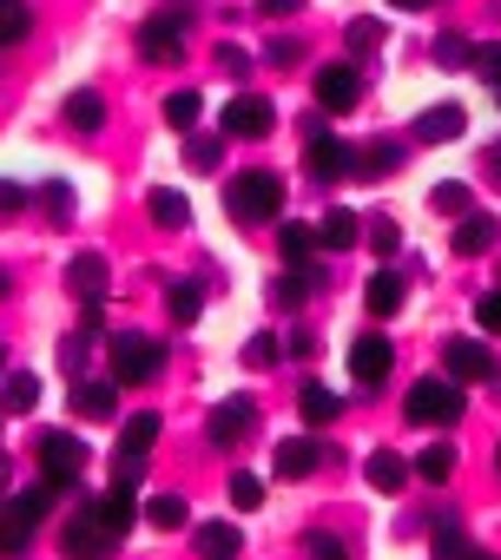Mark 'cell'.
<instances>
[{
  "label": "cell",
  "instance_id": "obj_6",
  "mask_svg": "<svg viewBox=\"0 0 501 560\" xmlns=\"http://www.w3.org/2000/svg\"><path fill=\"white\" fill-rule=\"evenodd\" d=\"M80 468H86V442L67 435V429H47L40 435V475L67 488V481H80Z\"/></svg>",
  "mask_w": 501,
  "mask_h": 560
},
{
  "label": "cell",
  "instance_id": "obj_42",
  "mask_svg": "<svg viewBox=\"0 0 501 560\" xmlns=\"http://www.w3.org/2000/svg\"><path fill=\"white\" fill-rule=\"evenodd\" d=\"M435 560H468V540H462V527H455V521H442V527H435Z\"/></svg>",
  "mask_w": 501,
  "mask_h": 560
},
{
  "label": "cell",
  "instance_id": "obj_8",
  "mask_svg": "<svg viewBox=\"0 0 501 560\" xmlns=\"http://www.w3.org/2000/svg\"><path fill=\"white\" fill-rule=\"evenodd\" d=\"M250 429H258V409H250V396H224V402L205 416V435H211L218 448H237Z\"/></svg>",
  "mask_w": 501,
  "mask_h": 560
},
{
  "label": "cell",
  "instance_id": "obj_10",
  "mask_svg": "<svg viewBox=\"0 0 501 560\" xmlns=\"http://www.w3.org/2000/svg\"><path fill=\"white\" fill-rule=\"evenodd\" d=\"M93 508H100V521H106V527H113L119 540H126V527H132V521L145 514V508H139V481H126V475H113V488H106V494H100Z\"/></svg>",
  "mask_w": 501,
  "mask_h": 560
},
{
  "label": "cell",
  "instance_id": "obj_50",
  "mask_svg": "<svg viewBox=\"0 0 501 560\" xmlns=\"http://www.w3.org/2000/svg\"><path fill=\"white\" fill-rule=\"evenodd\" d=\"M370 244H376V257H389V250L403 244V231H396L389 218H376V224H370Z\"/></svg>",
  "mask_w": 501,
  "mask_h": 560
},
{
  "label": "cell",
  "instance_id": "obj_33",
  "mask_svg": "<svg viewBox=\"0 0 501 560\" xmlns=\"http://www.w3.org/2000/svg\"><path fill=\"white\" fill-rule=\"evenodd\" d=\"M27 534H34V521H27L14 501H0V553H21V547H27Z\"/></svg>",
  "mask_w": 501,
  "mask_h": 560
},
{
  "label": "cell",
  "instance_id": "obj_7",
  "mask_svg": "<svg viewBox=\"0 0 501 560\" xmlns=\"http://www.w3.org/2000/svg\"><path fill=\"white\" fill-rule=\"evenodd\" d=\"M271 126H278V106L265 93H237L224 106V139H265Z\"/></svg>",
  "mask_w": 501,
  "mask_h": 560
},
{
  "label": "cell",
  "instance_id": "obj_12",
  "mask_svg": "<svg viewBox=\"0 0 501 560\" xmlns=\"http://www.w3.org/2000/svg\"><path fill=\"white\" fill-rule=\"evenodd\" d=\"M304 165H311V178H317V185H330V178H343V172H357V152H350L343 139H330V132H317V139H311V152H304Z\"/></svg>",
  "mask_w": 501,
  "mask_h": 560
},
{
  "label": "cell",
  "instance_id": "obj_53",
  "mask_svg": "<svg viewBox=\"0 0 501 560\" xmlns=\"http://www.w3.org/2000/svg\"><path fill=\"white\" fill-rule=\"evenodd\" d=\"M298 8H304V0H258L265 21H284V14H298Z\"/></svg>",
  "mask_w": 501,
  "mask_h": 560
},
{
  "label": "cell",
  "instance_id": "obj_14",
  "mask_svg": "<svg viewBox=\"0 0 501 560\" xmlns=\"http://www.w3.org/2000/svg\"><path fill=\"white\" fill-rule=\"evenodd\" d=\"M67 291H73L80 304H100V298H106V257H100V250H80V257L67 264Z\"/></svg>",
  "mask_w": 501,
  "mask_h": 560
},
{
  "label": "cell",
  "instance_id": "obj_45",
  "mask_svg": "<svg viewBox=\"0 0 501 560\" xmlns=\"http://www.w3.org/2000/svg\"><path fill=\"white\" fill-rule=\"evenodd\" d=\"M475 324H481V337H501V291L475 298Z\"/></svg>",
  "mask_w": 501,
  "mask_h": 560
},
{
  "label": "cell",
  "instance_id": "obj_49",
  "mask_svg": "<svg viewBox=\"0 0 501 560\" xmlns=\"http://www.w3.org/2000/svg\"><path fill=\"white\" fill-rule=\"evenodd\" d=\"M475 73L501 86V40H488V47H475Z\"/></svg>",
  "mask_w": 501,
  "mask_h": 560
},
{
  "label": "cell",
  "instance_id": "obj_30",
  "mask_svg": "<svg viewBox=\"0 0 501 560\" xmlns=\"http://www.w3.org/2000/svg\"><path fill=\"white\" fill-rule=\"evenodd\" d=\"M34 34V8L27 0H0V47H21Z\"/></svg>",
  "mask_w": 501,
  "mask_h": 560
},
{
  "label": "cell",
  "instance_id": "obj_41",
  "mask_svg": "<svg viewBox=\"0 0 501 560\" xmlns=\"http://www.w3.org/2000/svg\"><path fill=\"white\" fill-rule=\"evenodd\" d=\"M435 67H475V47H468L462 34H442V40H435Z\"/></svg>",
  "mask_w": 501,
  "mask_h": 560
},
{
  "label": "cell",
  "instance_id": "obj_11",
  "mask_svg": "<svg viewBox=\"0 0 501 560\" xmlns=\"http://www.w3.org/2000/svg\"><path fill=\"white\" fill-rule=\"evenodd\" d=\"M139 54H145L152 67H172V60L185 54V34H178V21H172V14H152V21L139 27Z\"/></svg>",
  "mask_w": 501,
  "mask_h": 560
},
{
  "label": "cell",
  "instance_id": "obj_3",
  "mask_svg": "<svg viewBox=\"0 0 501 560\" xmlns=\"http://www.w3.org/2000/svg\"><path fill=\"white\" fill-rule=\"evenodd\" d=\"M106 363H113V383H152L165 370V343H152V337H113Z\"/></svg>",
  "mask_w": 501,
  "mask_h": 560
},
{
  "label": "cell",
  "instance_id": "obj_27",
  "mask_svg": "<svg viewBox=\"0 0 501 560\" xmlns=\"http://www.w3.org/2000/svg\"><path fill=\"white\" fill-rule=\"evenodd\" d=\"M73 409H80L86 422H106V416L119 409V383H80V389H73Z\"/></svg>",
  "mask_w": 501,
  "mask_h": 560
},
{
  "label": "cell",
  "instance_id": "obj_35",
  "mask_svg": "<svg viewBox=\"0 0 501 560\" xmlns=\"http://www.w3.org/2000/svg\"><path fill=\"white\" fill-rule=\"evenodd\" d=\"M416 475H422V481H448V475H455V448H448V442H429V448L416 455Z\"/></svg>",
  "mask_w": 501,
  "mask_h": 560
},
{
  "label": "cell",
  "instance_id": "obj_55",
  "mask_svg": "<svg viewBox=\"0 0 501 560\" xmlns=\"http://www.w3.org/2000/svg\"><path fill=\"white\" fill-rule=\"evenodd\" d=\"M8 291H14V277H8V270H0V298H8Z\"/></svg>",
  "mask_w": 501,
  "mask_h": 560
},
{
  "label": "cell",
  "instance_id": "obj_46",
  "mask_svg": "<svg viewBox=\"0 0 501 560\" xmlns=\"http://www.w3.org/2000/svg\"><path fill=\"white\" fill-rule=\"evenodd\" d=\"M27 211V185L21 178H0V218H21Z\"/></svg>",
  "mask_w": 501,
  "mask_h": 560
},
{
  "label": "cell",
  "instance_id": "obj_9",
  "mask_svg": "<svg viewBox=\"0 0 501 560\" xmlns=\"http://www.w3.org/2000/svg\"><path fill=\"white\" fill-rule=\"evenodd\" d=\"M311 93H317V106H324V113H350V106L363 100V73L337 60V67H324V73H317V86H311Z\"/></svg>",
  "mask_w": 501,
  "mask_h": 560
},
{
  "label": "cell",
  "instance_id": "obj_37",
  "mask_svg": "<svg viewBox=\"0 0 501 560\" xmlns=\"http://www.w3.org/2000/svg\"><path fill=\"white\" fill-rule=\"evenodd\" d=\"M403 165V145H370V152H357V172L363 178H383V172H396Z\"/></svg>",
  "mask_w": 501,
  "mask_h": 560
},
{
  "label": "cell",
  "instance_id": "obj_44",
  "mask_svg": "<svg viewBox=\"0 0 501 560\" xmlns=\"http://www.w3.org/2000/svg\"><path fill=\"white\" fill-rule=\"evenodd\" d=\"M343 40H350V54H370V47L383 40V21H370V14H363V21H350V34H343Z\"/></svg>",
  "mask_w": 501,
  "mask_h": 560
},
{
  "label": "cell",
  "instance_id": "obj_58",
  "mask_svg": "<svg viewBox=\"0 0 501 560\" xmlns=\"http://www.w3.org/2000/svg\"><path fill=\"white\" fill-rule=\"evenodd\" d=\"M0 481H8V455H0Z\"/></svg>",
  "mask_w": 501,
  "mask_h": 560
},
{
  "label": "cell",
  "instance_id": "obj_40",
  "mask_svg": "<svg viewBox=\"0 0 501 560\" xmlns=\"http://www.w3.org/2000/svg\"><path fill=\"white\" fill-rule=\"evenodd\" d=\"M40 205L54 211V224H67V218H73V185H67V178H47V185H40Z\"/></svg>",
  "mask_w": 501,
  "mask_h": 560
},
{
  "label": "cell",
  "instance_id": "obj_34",
  "mask_svg": "<svg viewBox=\"0 0 501 560\" xmlns=\"http://www.w3.org/2000/svg\"><path fill=\"white\" fill-rule=\"evenodd\" d=\"M165 311H172V324H198L205 291H198V284H172V291H165Z\"/></svg>",
  "mask_w": 501,
  "mask_h": 560
},
{
  "label": "cell",
  "instance_id": "obj_17",
  "mask_svg": "<svg viewBox=\"0 0 501 560\" xmlns=\"http://www.w3.org/2000/svg\"><path fill=\"white\" fill-rule=\"evenodd\" d=\"M191 547H198V560H237V553H244V534H237L231 521H205V527L191 534Z\"/></svg>",
  "mask_w": 501,
  "mask_h": 560
},
{
  "label": "cell",
  "instance_id": "obj_23",
  "mask_svg": "<svg viewBox=\"0 0 501 560\" xmlns=\"http://www.w3.org/2000/svg\"><path fill=\"white\" fill-rule=\"evenodd\" d=\"M494 237H501V224H494L488 211H468V218L455 224V250H462V257H481Z\"/></svg>",
  "mask_w": 501,
  "mask_h": 560
},
{
  "label": "cell",
  "instance_id": "obj_28",
  "mask_svg": "<svg viewBox=\"0 0 501 560\" xmlns=\"http://www.w3.org/2000/svg\"><path fill=\"white\" fill-rule=\"evenodd\" d=\"M145 521H152L159 534H178V527L191 521V508H185V494H172V488H165V494H152V501H145Z\"/></svg>",
  "mask_w": 501,
  "mask_h": 560
},
{
  "label": "cell",
  "instance_id": "obj_31",
  "mask_svg": "<svg viewBox=\"0 0 501 560\" xmlns=\"http://www.w3.org/2000/svg\"><path fill=\"white\" fill-rule=\"evenodd\" d=\"M218 159H224V132H191L185 139V165L191 172H218Z\"/></svg>",
  "mask_w": 501,
  "mask_h": 560
},
{
  "label": "cell",
  "instance_id": "obj_39",
  "mask_svg": "<svg viewBox=\"0 0 501 560\" xmlns=\"http://www.w3.org/2000/svg\"><path fill=\"white\" fill-rule=\"evenodd\" d=\"M34 402H40V376H27V370H14V376H8V409H14V416H27Z\"/></svg>",
  "mask_w": 501,
  "mask_h": 560
},
{
  "label": "cell",
  "instance_id": "obj_25",
  "mask_svg": "<svg viewBox=\"0 0 501 560\" xmlns=\"http://www.w3.org/2000/svg\"><path fill=\"white\" fill-rule=\"evenodd\" d=\"M363 304H370V317H396L403 311V277L396 270H376L370 284H363Z\"/></svg>",
  "mask_w": 501,
  "mask_h": 560
},
{
  "label": "cell",
  "instance_id": "obj_16",
  "mask_svg": "<svg viewBox=\"0 0 501 560\" xmlns=\"http://www.w3.org/2000/svg\"><path fill=\"white\" fill-rule=\"evenodd\" d=\"M317 462H324V448H317L311 435H284V442H278V481H304Z\"/></svg>",
  "mask_w": 501,
  "mask_h": 560
},
{
  "label": "cell",
  "instance_id": "obj_19",
  "mask_svg": "<svg viewBox=\"0 0 501 560\" xmlns=\"http://www.w3.org/2000/svg\"><path fill=\"white\" fill-rule=\"evenodd\" d=\"M317 291V270L311 264H298V270H284L278 284H271V311H304V298Z\"/></svg>",
  "mask_w": 501,
  "mask_h": 560
},
{
  "label": "cell",
  "instance_id": "obj_47",
  "mask_svg": "<svg viewBox=\"0 0 501 560\" xmlns=\"http://www.w3.org/2000/svg\"><path fill=\"white\" fill-rule=\"evenodd\" d=\"M244 363H250V370H271V363H278V337H250V343H244Z\"/></svg>",
  "mask_w": 501,
  "mask_h": 560
},
{
  "label": "cell",
  "instance_id": "obj_52",
  "mask_svg": "<svg viewBox=\"0 0 501 560\" xmlns=\"http://www.w3.org/2000/svg\"><path fill=\"white\" fill-rule=\"evenodd\" d=\"M265 60H271V67H298V40H271Z\"/></svg>",
  "mask_w": 501,
  "mask_h": 560
},
{
  "label": "cell",
  "instance_id": "obj_29",
  "mask_svg": "<svg viewBox=\"0 0 501 560\" xmlns=\"http://www.w3.org/2000/svg\"><path fill=\"white\" fill-rule=\"evenodd\" d=\"M317 244H324V237H317L311 224H298V218H284V224H278V250H284L291 264H311V250H317Z\"/></svg>",
  "mask_w": 501,
  "mask_h": 560
},
{
  "label": "cell",
  "instance_id": "obj_60",
  "mask_svg": "<svg viewBox=\"0 0 501 560\" xmlns=\"http://www.w3.org/2000/svg\"><path fill=\"white\" fill-rule=\"evenodd\" d=\"M494 468H501V448H494Z\"/></svg>",
  "mask_w": 501,
  "mask_h": 560
},
{
  "label": "cell",
  "instance_id": "obj_5",
  "mask_svg": "<svg viewBox=\"0 0 501 560\" xmlns=\"http://www.w3.org/2000/svg\"><path fill=\"white\" fill-rule=\"evenodd\" d=\"M113 547H119V534L100 521V508H93V501H80V508H73V521H67V553H73V560H106Z\"/></svg>",
  "mask_w": 501,
  "mask_h": 560
},
{
  "label": "cell",
  "instance_id": "obj_59",
  "mask_svg": "<svg viewBox=\"0 0 501 560\" xmlns=\"http://www.w3.org/2000/svg\"><path fill=\"white\" fill-rule=\"evenodd\" d=\"M0 370H8V350H0Z\"/></svg>",
  "mask_w": 501,
  "mask_h": 560
},
{
  "label": "cell",
  "instance_id": "obj_22",
  "mask_svg": "<svg viewBox=\"0 0 501 560\" xmlns=\"http://www.w3.org/2000/svg\"><path fill=\"white\" fill-rule=\"evenodd\" d=\"M317 237H324L330 250H350V244L363 237V218H357L350 205H330V211H324V224H317Z\"/></svg>",
  "mask_w": 501,
  "mask_h": 560
},
{
  "label": "cell",
  "instance_id": "obj_32",
  "mask_svg": "<svg viewBox=\"0 0 501 560\" xmlns=\"http://www.w3.org/2000/svg\"><path fill=\"white\" fill-rule=\"evenodd\" d=\"M54 501H60V481H47V475H40L34 488H21V494H14V508H21L27 521H47V514H54Z\"/></svg>",
  "mask_w": 501,
  "mask_h": 560
},
{
  "label": "cell",
  "instance_id": "obj_56",
  "mask_svg": "<svg viewBox=\"0 0 501 560\" xmlns=\"http://www.w3.org/2000/svg\"><path fill=\"white\" fill-rule=\"evenodd\" d=\"M488 165H494V172H501V139H494V152H488Z\"/></svg>",
  "mask_w": 501,
  "mask_h": 560
},
{
  "label": "cell",
  "instance_id": "obj_1",
  "mask_svg": "<svg viewBox=\"0 0 501 560\" xmlns=\"http://www.w3.org/2000/svg\"><path fill=\"white\" fill-rule=\"evenodd\" d=\"M224 205H231V218H244V224H271V218L284 211V178H278V172H237V178L224 185Z\"/></svg>",
  "mask_w": 501,
  "mask_h": 560
},
{
  "label": "cell",
  "instance_id": "obj_20",
  "mask_svg": "<svg viewBox=\"0 0 501 560\" xmlns=\"http://www.w3.org/2000/svg\"><path fill=\"white\" fill-rule=\"evenodd\" d=\"M363 481H370L376 494H403V481H409V462H403V455H389V448H376V455L363 462Z\"/></svg>",
  "mask_w": 501,
  "mask_h": 560
},
{
  "label": "cell",
  "instance_id": "obj_4",
  "mask_svg": "<svg viewBox=\"0 0 501 560\" xmlns=\"http://www.w3.org/2000/svg\"><path fill=\"white\" fill-rule=\"evenodd\" d=\"M442 370H448L455 383H494V376H501V363H494V350H488L481 337H448V343H442Z\"/></svg>",
  "mask_w": 501,
  "mask_h": 560
},
{
  "label": "cell",
  "instance_id": "obj_57",
  "mask_svg": "<svg viewBox=\"0 0 501 560\" xmlns=\"http://www.w3.org/2000/svg\"><path fill=\"white\" fill-rule=\"evenodd\" d=\"M468 560H494V553H475V547H468Z\"/></svg>",
  "mask_w": 501,
  "mask_h": 560
},
{
  "label": "cell",
  "instance_id": "obj_26",
  "mask_svg": "<svg viewBox=\"0 0 501 560\" xmlns=\"http://www.w3.org/2000/svg\"><path fill=\"white\" fill-rule=\"evenodd\" d=\"M67 126H73V132H100V126H106V100H100L93 86L67 93Z\"/></svg>",
  "mask_w": 501,
  "mask_h": 560
},
{
  "label": "cell",
  "instance_id": "obj_38",
  "mask_svg": "<svg viewBox=\"0 0 501 560\" xmlns=\"http://www.w3.org/2000/svg\"><path fill=\"white\" fill-rule=\"evenodd\" d=\"M429 205L448 211V218H468V185H462V178H442V185L429 191Z\"/></svg>",
  "mask_w": 501,
  "mask_h": 560
},
{
  "label": "cell",
  "instance_id": "obj_13",
  "mask_svg": "<svg viewBox=\"0 0 501 560\" xmlns=\"http://www.w3.org/2000/svg\"><path fill=\"white\" fill-rule=\"evenodd\" d=\"M389 363H396V350H389L383 337H357V343H350V376H357L363 389H376V383L389 376Z\"/></svg>",
  "mask_w": 501,
  "mask_h": 560
},
{
  "label": "cell",
  "instance_id": "obj_51",
  "mask_svg": "<svg viewBox=\"0 0 501 560\" xmlns=\"http://www.w3.org/2000/svg\"><path fill=\"white\" fill-rule=\"evenodd\" d=\"M311 560H343V540L337 534H311Z\"/></svg>",
  "mask_w": 501,
  "mask_h": 560
},
{
  "label": "cell",
  "instance_id": "obj_36",
  "mask_svg": "<svg viewBox=\"0 0 501 560\" xmlns=\"http://www.w3.org/2000/svg\"><path fill=\"white\" fill-rule=\"evenodd\" d=\"M198 113H205V100H198V93H172V100H165V126H178V132H191V126H198Z\"/></svg>",
  "mask_w": 501,
  "mask_h": 560
},
{
  "label": "cell",
  "instance_id": "obj_54",
  "mask_svg": "<svg viewBox=\"0 0 501 560\" xmlns=\"http://www.w3.org/2000/svg\"><path fill=\"white\" fill-rule=\"evenodd\" d=\"M389 8H403V14H422V8H435V0H389Z\"/></svg>",
  "mask_w": 501,
  "mask_h": 560
},
{
  "label": "cell",
  "instance_id": "obj_48",
  "mask_svg": "<svg viewBox=\"0 0 501 560\" xmlns=\"http://www.w3.org/2000/svg\"><path fill=\"white\" fill-rule=\"evenodd\" d=\"M218 73H231V80H244V73H250V54L224 40V47H218Z\"/></svg>",
  "mask_w": 501,
  "mask_h": 560
},
{
  "label": "cell",
  "instance_id": "obj_21",
  "mask_svg": "<svg viewBox=\"0 0 501 560\" xmlns=\"http://www.w3.org/2000/svg\"><path fill=\"white\" fill-rule=\"evenodd\" d=\"M145 211H152V224H165V231H185V224H191V198L172 191V185H159V191L145 198Z\"/></svg>",
  "mask_w": 501,
  "mask_h": 560
},
{
  "label": "cell",
  "instance_id": "obj_43",
  "mask_svg": "<svg viewBox=\"0 0 501 560\" xmlns=\"http://www.w3.org/2000/svg\"><path fill=\"white\" fill-rule=\"evenodd\" d=\"M231 501L250 514V508H265V481L258 475H231Z\"/></svg>",
  "mask_w": 501,
  "mask_h": 560
},
{
  "label": "cell",
  "instance_id": "obj_18",
  "mask_svg": "<svg viewBox=\"0 0 501 560\" xmlns=\"http://www.w3.org/2000/svg\"><path fill=\"white\" fill-rule=\"evenodd\" d=\"M159 429H165V422H159L152 409H139V416H126V422H119V455H132V462H145V455H152V442H159Z\"/></svg>",
  "mask_w": 501,
  "mask_h": 560
},
{
  "label": "cell",
  "instance_id": "obj_24",
  "mask_svg": "<svg viewBox=\"0 0 501 560\" xmlns=\"http://www.w3.org/2000/svg\"><path fill=\"white\" fill-rule=\"evenodd\" d=\"M298 409H304V422H311V429H330V422L343 416V396H337V389H324V383H304Z\"/></svg>",
  "mask_w": 501,
  "mask_h": 560
},
{
  "label": "cell",
  "instance_id": "obj_15",
  "mask_svg": "<svg viewBox=\"0 0 501 560\" xmlns=\"http://www.w3.org/2000/svg\"><path fill=\"white\" fill-rule=\"evenodd\" d=\"M462 126H468V113H462L455 100H442V106H429V113L416 119V139H429V145H448V139H462Z\"/></svg>",
  "mask_w": 501,
  "mask_h": 560
},
{
  "label": "cell",
  "instance_id": "obj_2",
  "mask_svg": "<svg viewBox=\"0 0 501 560\" xmlns=\"http://www.w3.org/2000/svg\"><path fill=\"white\" fill-rule=\"evenodd\" d=\"M462 383L455 376H422L416 389H409V402H403V416L416 422V429H448V422H462Z\"/></svg>",
  "mask_w": 501,
  "mask_h": 560
}]
</instances>
